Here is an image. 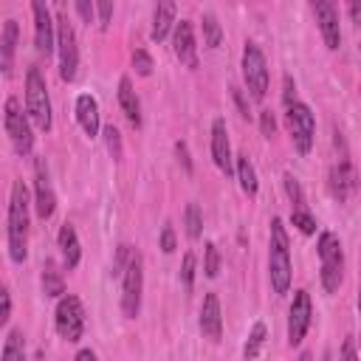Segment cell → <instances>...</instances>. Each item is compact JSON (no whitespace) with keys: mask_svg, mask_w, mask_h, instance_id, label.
I'll return each mask as SVG.
<instances>
[{"mask_svg":"<svg viewBox=\"0 0 361 361\" xmlns=\"http://www.w3.org/2000/svg\"><path fill=\"white\" fill-rule=\"evenodd\" d=\"M8 257L14 262L28 257V192L23 180L11 183L8 197Z\"/></svg>","mask_w":361,"mask_h":361,"instance_id":"1","label":"cell"},{"mask_svg":"<svg viewBox=\"0 0 361 361\" xmlns=\"http://www.w3.org/2000/svg\"><path fill=\"white\" fill-rule=\"evenodd\" d=\"M268 276L274 293H288L290 288V245H288V231L279 217L271 220V245H268Z\"/></svg>","mask_w":361,"mask_h":361,"instance_id":"2","label":"cell"},{"mask_svg":"<svg viewBox=\"0 0 361 361\" xmlns=\"http://www.w3.org/2000/svg\"><path fill=\"white\" fill-rule=\"evenodd\" d=\"M25 116L37 130L42 133L51 130V99H48V85L39 68H28L25 73Z\"/></svg>","mask_w":361,"mask_h":361,"instance_id":"3","label":"cell"},{"mask_svg":"<svg viewBox=\"0 0 361 361\" xmlns=\"http://www.w3.org/2000/svg\"><path fill=\"white\" fill-rule=\"evenodd\" d=\"M319 257H322V285L327 293H336L341 285V276H344V251L333 231H322Z\"/></svg>","mask_w":361,"mask_h":361,"instance_id":"4","label":"cell"},{"mask_svg":"<svg viewBox=\"0 0 361 361\" xmlns=\"http://www.w3.org/2000/svg\"><path fill=\"white\" fill-rule=\"evenodd\" d=\"M141 290H144V262L138 251H130V259L121 271V310L127 319H135L141 310Z\"/></svg>","mask_w":361,"mask_h":361,"instance_id":"5","label":"cell"},{"mask_svg":"<svg viewBox=\"0 0 361 361\" xmlns=\"http://www.w3.org/2000/svg\"><path fill=\"white\" fill-rule=\"evenodd\" d=\"M56 48H59V76L65 82H73L79 68V48H76V31L65 11H59L56 17Z\"/></svg>","mask_w":361,"mask_h":361,"instance_id":"6","label":"cell"},{"mask_svg":"<svg viewBox=\"0 0 361 361\" xmlns=\"http://www.w3.org/2000/svg\"><path fill=\"white\" fill-rule=\"evenodd\" d=\"M243 79H245V87L251 93V99H265L268 93V65H265V56L259 51V45L254 42H245L243 48Z\"/></svg>","mask_w":361,"mask_h":361,"instance_id":"7","label":"cell"},{"mask_svg":"<svg viewBox=\"0 0 361 361\" xmlns=\"http://www.w3.org/2000/svg\"><path fill=\"white\" fill-rule=\"evenodd\" d=\"M54 324H56V333H59L65 341H79V338H82V333H85V307H82L79 296L65 293V296L59 299Z\"/></svg>","mask_w":361,"mask_h":361,"instance_id":"8","label":"cell"},{"mask_svg":"<svg viewBox=\"0 0 361 361\" xmlns=\"http://www.w3.org/2000/svg\"><path fill=\"white\" fill-rule=\"evenodd\" d=\"M3 121H6V133L11 138V147L17 155H28L31 152V144H34V135H31V121L28 116L23 113V104L17 99H8L6 102V110H3Z\"/></svg>","mask_w":361,"mask_h":361,"instance_id":"9","label":"cell"},{"mask_svg":"<svg viewBox=\"0 0 361 361\" xmlns=\"http://www.w3.org/2000/svg\"><path fill=\"white\" fill-rule=\"evenodd\" d=\"M285 110H288V113H285V121H288V133H290V138H293V147H296L302 155H307L310 147H313L316 118H313L310 107L302 104V102H293V104L285 107Z\"/></svg>","mask_w":361,"mask_h":361,"instance_id":"10","label":"cell"},{"mask_svg":"<svg viewBox=\"0 0 361 361\" xmlns=\"http://www.w3.org/2000/svg\"><path fill=\"white\" fill-rule=\"evenodd\" d=\"M307 327H310V296L307 290H296L290 310H288V344L290 347L302 344Z\"/></svg>","mask_w":361,"mask_h":361,"instance_id":"11","label":"cell"},{"mask_svg":"<svg viewBox=\"0 0 361 361\" xmlns=\"http://www.w3.org/2000/svg\"><path fill=\"white\" fill-rule=\"evenodd\" d=\"M31 11H34V45L39 54H51L54 51V42H56V31H54V20H51V11L42 0H34L31 3Z\"/></svg>","mask_w":361,"mask_h":361,"instance_id":"12","label":"cell"},{"mask_svg":"<svg viewBox=\"0 0 361 361\" xmlns=\"http://www.w3.org/2000/svg\"><path fill=\"white\" fill-rule=\"evenodd\" d=\"M313 14H316V23H319V31H322V39L330 51H336L341 45V25H338V11L333 8V3L327 0H316L313 3Z\"/></svg>","mask_w":361,"mask_h":361,"instance_id":"13","label":"cell"},{"mask_svg":"<svg viewBox=\"0 0 361 361\" xmlns=\"http://www.w3.org/2000/svg\"><path fill=\"white\" fill-rule=\"evenodd\" d=\"M34 189H37V217L39 220H48L56 209V195L51 189V180H48V169H45V161L39 158L34 164Z\"/></svg>","mask_w":361,"mask_h":361,"instance_id":"14","label":"cell"},{"mask_svg":"<svg viewBox=\"0 0 361 361\" xmlns=\"http://www.w3.org/2000/svg\"><path fill=\"white\" fill-rule=\"evenodd\" d=\"M212 158L217 164L220 172L231 175V144H228V130H226V118H214L212 121Z\"/></svg>","mask_w":361,"mask_h":361,"instance_id":"15","label":"cell"},{"mask_svg":"<svg viewBox=\"0 0 361 361\" xmlns=\"http://www.w3.org/2000/svg\"><path fill=\"white\" fill-rule=\"evenodd\" d=\"M172 48H175V56L180 59V65L186 68H197V45H195V31H192V23L189 20H180L175 25V37H172Z\"/></svg>","mask_w":361,"mask_h":361,"instance_id":"16","label":"cell"},{"mask_svg":"<svg viewBox=\"0 0 361 361\" xmlns=\"http://www.w3.org/2000/svg\"><path fill=\"white\" fill-rule=\"evenodd\" d=\"M358 189V178H355V166L350 161H338L330 169V192L338 203H344L353 192Z\"/></svg>","mask_w":361,"mask_h":361,"instance_id":"17","label":"cell"},{"mask_svg":"<svg viewBox=\"0 0 361 361\" xmlns=\"http://www.w3.org/2000/svg\"><path fill=\"white\" fill-rule=\"evenodd\" d=\"M200 330L212 341H220V336H223V313H220L217 293H206V299H203V307H200Z\"/></svg>","mask_w":361,"mask_h":361,"instance_id":"18","label":"cell"},{"mask_svg":"<svg viewBox=\"0 0 361 361\" xmlns=\"http://www.w3.org/2000/svg\"><path fill=\"white\" fill-rule=\"evenodd\" d=\"M76 121L90 138L99 133V102L90 93H82L76 99Z\"/></svg>","mask_w":361,"mask_h":361,"instance_id":"19","label":"cell"},{"mask_svg":"<svg viewBox=\"0 0 361 361\" xmlns=\"http://www.w3.org/2000/svg\"><path fill=\"white\" fill-rule=\"evenodd\" d=\"M59 251H62L65 271H73L79 265V259H82V248H79L76 228L71 223H62V228H59Z\"/></svg>","mask_w":361,"mask_h":361,"instance_id":"20","label":"cell"},{"mask_svg":"<svg viewBox=\"0 0 361 361\" xmlns=\"http://www.w3.org/2000/svg\"><path fill=\"white\" fill-rule=\"evenodd\" d=\"M118 104H121V113L127 116V121L133 127H141V104H138L130 76H121V82H118Z\"/></svg>","mask_w":361,"mask_h":361,"instance_id":"21","label":"cell"},{"mask_svg":"<svg viewBox=\"0 0 361 361\" xmlns=\"http://www.w3.org/2000/svg\"><path fill=\"white\" fill-rule=\"evenodd\" d=\"M175 3H169V0H164V3H158L155 6V14H152V31H149V37L155 39V42H164L166 39V34H169V28H172V23H175Z\"/></svg>","mask_w":361,"mask_h":361,"instance_id":"22","label":"cell"},{"mask_svg":"<svg viewBox=\"0 0 361 361\" xmlns=\"http://www.w3.org/2000/svg\"><path fill=\"white\" fill-rule=\"evenodd\" d=\"M14 51H17V20H6V25H3V37H0V68H3L6 76L11 73Z\"/></svg>","mask_w":361,"mask_h":361,"instance_id":"23","label":"cell"},{"mask_svg":"<svg viewBox=\"0 0 361 361\" xmlns=\"http://www.w3.org/2000/svg\"><path fill=\"white\" fill-rule=\"evenodd\" d=\"M237 180H240V186H243V192H245L248 197L257 195V189H259V183H257V169H254L248 152H240V155H237Z\"/></svg>","mask_w":361,"mask_h":361,"instance_id":"24","label":"cell"},{"mask_svg":"<svg viewBox=\"0 0 361 361\" xmlns=\"http://www.w3.org/2000/svg\"><path fill=\"white\" fill-rule=\"evenodd\" d=\"M42 290H45V296H62L65 293L62 271L56 268L54 259H45V265H42Z\"/></svg>","mask_w":361,"mask_h":361,"instance_id":"25","label":"cell"},{"mask_svg":"<svg viewBox=\"0 0 361 361\" xmlns=\"http://www.w3.org/2000/svg\"><path fill=\"white\" fill-rule=\"evenodd\" d=\"M0 361H25V336H23V330H11L6 336Z\"/></svg>","mask_w":361,"mask_h":361,"instance_id":"26","label":"cell"},{"mask_svg":"<svg viewBox=\"0 0 361 361\" xmlns=\"http://www.w3.org/2000/svg\"><path fill=\"white\" fill-rule=\"evenodd\" d=\"M200 25H203V42H206L209 48H220V42H223V28H220L217 17H214L212 11H206L203 20H200Z\"/></svg>","mask_w":361,"mask_h":361,"instance_id":"27","label":"cell"},{"mask_svg":"<svg viewBox=\"0 0 361 361\" xmlns=\"http://www.w3.org/2000/svg\"><path fill=\"white\" fill-rule=\"evenodd\" d=\"M262 344H265V324L257 322V324L251 327V336H248V344H245V361H254V358L259 355Z\"/></svg>","mask_w":361,"mask_h":361,"instance_id":"28","label":"cell"},{"mask_svg":"<svg viewBox=\"0 0 361 361\" xmlns=\"http://www.w3.org/2000/svg\"><path fill=\"white\" fill-rule=\"evenodd\" d=\"M186 234H189V240H197L203 234V217H200L197 203L186 206Z\"/></svg>","mask_w":361,"mask_h":361,"instance_id":"29","label":"cell"},{"mask_svg":"<svg viewBox=\"0 0 361 361\" xmlns=\"http://www.w3.org/2000/svg\"><path fill=\"white\" fill-rule=\"evenodd\" d=\"M285 192H288V197H290V203H293V212H305V195H302V189H299V180L288 172L285 175Z\"/></svg>","mask_w":361,"mask_h":361,"instance_id":"30","label":"cell"},{"mask_svg":"<svg viewBox=\"0 0 361 361\" xmlns=\"http://www.w3.org/2000/svg\"><path fill=\"white\" fill-rule=\"evenodd\" d=\"M133 68H135L138 76H149L152 68H155V62H152V56H149L144 48H135V51H133Z\"/></svg>","mask_w":361,"mask_h":361,"instance_id":"31","label":"cell"},{"mask_svg":"<svg viewBox=\"0 0 361 361\" xmlns=\"http://www.w3.org/2000/svg\"><path fill=\"white\" fill-rule=\"evenodd\" d=\"M203 271H206V276H212V279L220 274V251H217L214 243H206V262H203Z\"/></svg>","mask_w":361,"mask_h":361,"instance_id":"32","label":"cell"},{"mask_svg":"<svg viewBox=\"0 0 361 361\" xmlns=\"http://www.w3.org/2000/svg\"><path fill=\"white\" fill-rule=\"evenodd\" d=\"M180 282H183V288H186V290H192V288H195V254H192V251H186V254H183Z\"/></svg>","mask_w":361,"mask_h":361,"instance_id":"33","label":"cell"},{"mask_svg":"<svg viewBox=\"0 0 361 361\" xmlns=\"http://www.w3.org/2000/svg\"><path fill=\"white\" fill-rule=\"evenodd\" d=\"M104 138H107V149H110V155L118 161L121 158V135H118V130L110 124V127H104Z\"/></svg>","mask_w":361,"mask_h":361,"instance_id":"34","label":"cell"},{"mask_svg":"<svg viewBox=\"0 0 361 361\" xmlns=\"http://www.w3.org/2000/svg\"><path fill=\"white\" fill-rule=\"evenodd\" d=\"M290 220H293V226H296L302 234H313V231H316V220H313L307 212H293Z\"/></svg>","mask_w":361,"mask_h":361,"instance_id":"35","label":"cell"},{"mask_svg":"<svg viewBox=\"0 0 361 361\" xmlns=\"http://www.w3.org/2000/svg\"><path fill=\"white\" fill-rule=\"evenodd\" d=\"M11 316V296H8V288L0 282V324H6Z\"/></svg>","mask_w":361,"mask_h":361,"instance_id":"36","label":"cell"},{"mask_svg":"<svg viewBox=\"0 0 361 361\" xmlns=\"http://www.w3.org/2000/svg\"><path fill=\"white\" fill-rule=\"evenodd\" d=\"M161 251H166V254L175 251V228H172V223H166L161 228Z\"/></svg>","mask_w":361,"mask_h":361,"instance_id":"37","label":"cell"},{"mask_svg":"<svg viewBox=\"0 0 361 361\" xmlns=\"http://www.w3.org/2000/svg\"><path fill=\"white\" fill-rule=\"evenodd\" d=\"M259 127H262V135H265V138H271V135H274V130H276V121H274L271 110H262V113H259Z\"/></svg>","mask_w":361,"mask_h":361,"instance_id":"38","label":"cell"},{"mask_svg":"<svg viewBox=\"0 0 361 361\" xmlns=\"http://www.w3.org/2000/svg\"><path fill=\"white\" fill-rule=\"evenodd\" d=\"M96 11H99V25L107 28L110 25V14H113V3L102 0V3H96Z\"/></svg>","mask_w":361,"mask_h":361,"instance_id":"39","label":"cell"},{"mask_svg":"<svg viewBox=\"0 0 361 361\" xmlns=\"http://www.w3.org/2000/svg\"><path fill=\"white\" fill-rule=\"evenodd\" d=\"M293 96H296V85H293V79H290V76H285V93H282V102H285V107H290V104L296 102Z\"/></svg>","mask_w":361,"mask_h":361,"instance_id":"40","label":"cell"},{"mask_svg":"<svg viewBox=\"0 0 361 361\" xmlns=\"http://www.w3.org/2000/svg\"><path fill=\"white\" fill-rule=\"evenodd\" d=\"M341 361H358V355H355V341H353V338H344V344H341Z\"/></svg>","mask_w":361,"mask_h":361,"instance_id":"41","label":"cell"},{"mask_svg":"<svg viewBox=\"0 0 361 361\" xmlns=\"http://www.w3.org/2000/svg\"><path fill=\"white\" fill-rule=\"evenodd\" d=\"M175 152H178V158H180V164H183V169H186V172H192V161H189V149H186V144H183V141H178V144H175Z\"/></svg>","mask_w":361,"mask_h":361,"instance_id":"42","label":"cell"},{"mask_svg":"<svg viewBox=\"0 0 361 361\" xmlns=\"http://www.w3.org/2000/svg\"><path fill=\"white\" fill-rule=\"evenodd\" d=\"M76 11L82 14V20H85V23H90V20H93V6H90L87 0H79V3H76Z\"/></svg>","mask_w":361,"mask_h":361,"instance_id":"43","label":"cell"},{"mask_svg":"<svg viewBox=\"0 0 361 361\" xmlns=\"http://www.w3.org/2000/svg\"><path fill=\"white\" fill-rule=\"evenodd\" d=\"M231 96H234V102H237V107H240V113H243V116L248 118V104H245V99H243V93H240V90L234 87V90H231Z\"/></svg>","mask_w":361,"mask_h":361,"instance_id":"44","label":"cell"},{"mask_svg":"<svg viewBox=\"0 0 361 361\" xmlns=\"http://www.w3.org/2000/svg\"><path fill=\"white\" fill-rule=\"evenodd\" d=\"M73 361H96V353L93 350H79Z\"/></svg>","mask_w":361,"mask_h":361,"instance_id":"45","label":"cell"},{"mask_svg":"<svg viewBox=\"0 0 361 361\" xmlns=\"http://www.w3.org/2000/svg\"><path fill=\"white\" fill-rule=\"evenodd\" d=\"M350 14H353V23L358 25V23H361V6H358V3H353V6H350Z\"/></svg>","mask_w":361,"mask_h":361,"instance_id":"46","label":"cell"},{"mask_svg":"<svg viewBox=\"0 0 361 361\" xmlns=\"http://www.w3.org/2000/svg\"><path fill=\"white\" fill-rule=\"evenodd\" d=\"M296 361H313V355H310V353H302V355H299Z\"/></svg>","mask_w":361,"mask_h":361,"instance_id":"47","label":"cell"}]
</instances>
